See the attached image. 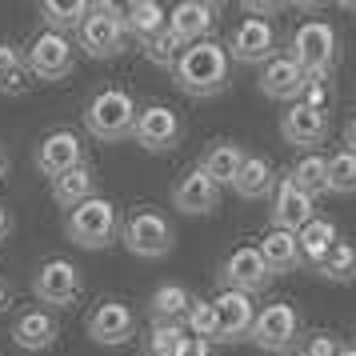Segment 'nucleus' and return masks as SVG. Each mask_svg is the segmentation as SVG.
<instances>
[{
  "mask_svg": "<svg viewBox=\"0 0 356 356\" xmlns=\"http://www.w3.org/2000/svg\"><path fill=\"white\" fill-rule=\"evenodd\" d=\"M132 120H136V104L124 88H100L97 97L88 100L84 108V129L97 136L100 145H116L132 132Z\"/></svg>",
  "mask_w": 356,
  "mask_h": 356,
  "instance_id": "4",
  "label": "nucleus"
},
{
  "mask_svg": "<svg viewBox=\"0 0 356 356\" xmlns=\"http://www.w3.org/2000/svg\"><path fill=\"white\" fill-rule=\"evenodd\" d=\"M244 156H248V152H244L236 140H212L209 152H204V161L196 164V168H200V172L216 184V188H225V184H232V180H236Z\"/></svg>",
  "mask_w": 356,
  "mask_h": 356,
  "instance_id": "22",
  "label": "nucleus"
},
{
  "mask_svg": "<svg viewBox=\"0 0 356 356\" xmlns=\"http://www.w3.org/2000/svg\"><path fill=\"white\" fill-rule=\"evenodd\" d=\"M172 81L180 92L188 97H216L228 88V52L216 40H196L180 52V60L172 65Z\"/></svg>",
  "mask_w": 356,
  "mask_h": 356,
  "instance_id": "1",
  "label": "nucleus"
},
{
  "mask_svg": "<svg viewBox=\"0 0 356 356\" xmlns=\"http://www.w3.org/2000/svg\"><path fill=\"white\" fill-rule=\"evenodd\" d=\"M316 273L328 276L332 284H353L356 280V248L348 241H337L328 252H324L321 264H316Z\"/></svg>",
  "mask_w": 356,
  "mask_h": 356,
  "instance_id": "30",
  "label": "nucleus"
},
{
  "mask_svg": "<svg viewBox=\"0 0 356 356\" xmlns=\"http://www.w3.org/2000/svg\"><path fill=\"white\" fill-rule=\"evenodd\" d=\"M280 136H284L289 145H300V148L321 145L324 136H328V116L312 113L305 104H292L289 113L280 116Z\"/></svg>",
  "mask_w": 356,
  "mask_h": 356,
  "instance_id": "21",
  "label": "nucleus"
},
{
  "mask_svg": "<svg viewBox=\"0 0 356 356\" xmlns=\"http://www.w3.org/2000/svg\"><path fill=\"white\" fill-rule=\"evenodd\" d=\"M65 232H68V241L76 244V248H88V252L108 248V244L116 241V232H120L116 204L108 200V196H88L84 204L68 209Z\"/></svg>",
  "mask_w": 356,
  "mask_h": 356,
  "instance_id": "2",
  "label": "nucleus"
},
{
  "mask_svg": "<svg viewBox=\"0 0 356 356\" xmlns=\"http://www.w3.org/2000/svg\"><path fill=\"white\" fill-rule=\"evenodd\" d=\"M220 280H225V289H232V292L257 296V292H264V284H268L273 276H268V268H264V260H260L257 248H252V244H244V248H236V252L225 260Z\"/></svg>",
  "mask_w": 356,
  "mask_h": 356,
  "instance_id": "15",
  "label": "nucleus"
},
{
  "mask_svg": "<svg viewBox=\"0 0 356 356\" xmlns=\"http://www.w3.org/2000/svg\"><path fill=\"white\" fill-rule=\"evenodd\" d=\"M324 193H337V196L356 193V152L340 148L324 161Z\"/></svg>",
  "mask_w": 356,
  "mask_h": 356,
  "instance_id": "29",
  "label": "nucleus"
},
{
  "mask_svg": "<svg viewBox=\"0 0 356 356\" xmlns=\"http://www.w3.org/2000/svg\"><path fill=\"white\" fill-rule=\"evenodd\" d=\"M13 305V289H8V284H4V280H0V312H4V308Z\"/></svg>",
  "mask_w": 356,
  "mask_h": 356,
  "instance_id": "42",
  "label": "nucleus"
},
{
  "mask_svg": "<svg viewBox=\"0 0 356 356\" xmlns=\"http://www.w3.org/2000/svg\"><path fill=\"white\" fill-rule=\"evenodd\" d=\"M76 164H84V140L72 129L49 132L40 140V148H36V168H40V177H49V180L68 172V168H76Z\"/></svg>",
  "mask_w": 356,
  "mask_h": 356,
  "instance_id": "13",
  "label": "nucleus"
},
{
  "mask_svg": "<svg viewBox=\"0 0 356 356\" xmlns=\"http://www.w3.org/2000/svg\"><path fill=\"white\" fill-rule=\"evenodd\" d=\"M56 316H52L49 308H24L13 324V340H17L24 353H44L56 344Z\"/></svg>",
  "mask_w": 356,
  "mask_h": 356,
  "instance_id": "19",
  "label": "nucleus"
},
{
  "mask_svg": "<svg viewBox=\"0 0 356 356\" xmlns=\"http://www.w3.org/2000/svg\"><path fill=\"white\" fill-rule=\"evenodd\" d=\"M300 337V312L289 305V300H276V305L257 308L252 316V328H248V340L264 348V353H289Z\"/></svg>",
  "mask_w": 356,
  "mask_h": 356,
  "instance_id": "7",
  "label": "nucleus"
},
{
  "mask_svg": "<svg viewBox=\"0 0 356 356\" xmlns=\"http://www.w3.org/2000/svg\"><path fill=\"white\" fill-rule=\"evenodd\" d=\"M296 104H305L312 113H324L328 116V104H332V88H328V76H308L305 88H300V97Z\"/></svg>",
  "mask_w": 356,
  "mask_h": 356,
  "instance_id": "37",
  "label": "nucleus"
},
{
  "mask_svg": "<svg viewBox=\"0 0 356 356\" xmlns=\"http://www.w3.org/2000/svg\"><path fill=\"white\" fill-rule=\"evenodd\" d=\"M120 20H124V33L136 36V40H148L152 33H161L168 13H164L156 0H132L120 8Z\"/></svg>",
  "mask_w": 356,
  "mask_h": 356,
  "instance_id": "27",
  "label": "nucleus"
},
{
  "mask_svg": "<svg viewBox=\"0 0 356 356\" xmlns=\"http://www.w3.org/2000/svg\"><path fill=\"white\" fill-rule=\"evenodd\" d=\"M8 232H13V216H8V209H4V204H0V241H4Z\"/></svg>",
  "mask_w": 356,
  "mask_h": 356,
  "instance_id": "41",
  "label": "nucleus"
},
{
  "mask_svg": "<svg viewBox=\"0 0 356 356\" xmlns=\"http://www.w3.org/2000/svg\"><path fill=\"white\" fill-rule=\"evenodd\" d=\"M168 33L180 36L184 44H196V40H209L212 24H216V4L209 0H180L177 8L168 13Z\"/></svg>",
  "mask_w": 356,
  "mask_h": 356,
  "instance_id": "17",
  "label": "nucleus"
},
{
  "mask_svg": "<svg viewBox=\"0 0 356 356\" xmlns=\"http://www.w3.org/2000/svg\"><path fill=\"white\" fill-rule=\"evenodd\" d=\"M316 200L308 193H300L289 177H276L273 188V228H284V232H300V228L316 216Z\"/></svg>",
  "mask_w": 356,
  "mask_h": 356,
  "instance_id": "14",
  "label": "nucleus"
},
{
  "mask_svg": "<svg viewBox=\"0 0 356 356\" xmlns=\"http://www.w3.org/2000/svg\"><path fill=\"white\" fill-rule=\"evenodd\" d=\"M88 196H97V172H92V164H76V168H68L60 177H52V200L60 209H76Z\"/></svg>",
  "mask_w": 356,
  "mask_h": 356,
  "instance_id": "24",
  "label": "nucleus"
},
{
  "mask_svg": "<svg viewBox=\"0 0 356 356\" xmlns=\"http://www.w3.org/2000/svg\"><path fill=\"white\" fill-rule=\"evenodd\" d=\"M209 305H212V316H216V340L220 344H241V340H248V328H252V316H257L252 296L220 289Z\"/></svg>",
  "mask_w": 356,
  "mask_h": 356,
  "instance_id": "11",
  "label": "nucleus"
},
{
  "mask_svg": "<svg viewBox=\"0 0 356 356\" xmlns=\"http://www.w3.org/2000/svg\"><path fill=\"white\" fill-rule=\"evenodd\" d=\"M337 353H340V340L332 332H312L305 340V353L300 356H337Z\"/></svg>",
  "mask_w": 356,
  "mask_h": 356,
  "instance_id": "38",
  "label": "nucleus"
},
{
  "mask_svg": "<svg viewBox=\"0 0 356 356\" xmlns=\"http://www.w3.org/2000/svg\"><path fill=\"white\" fill-rule=\"evenodd\" d=\"M232 188H236V196H244V200H264V196H273V188H276L273 161H268V156H244L241 172L232 180Z\"/></svg>",
  "mask_w": 356,
  "mask_h": 356,
  "instance_id": "25",
  "label": "nucleus"
},
{
  "mask_svg": "<svg viewBox=\"0 0 356 356\" xmlns=\"http://www.w3.org/2000/svg\"><path fill=\"white\" fill-rule=\"evenodd\" d=\"M88 17V4L84 0H44L40 4V20H44V29L49 33H72V29H81V20Z\"/></svg>",
  "mask_w": 356,
  "mask_h": 356,
  "instance_id": "28",
  "label": "nucleus"
},
{
  "mask_svg": "<svg viewBox=\"0 0 356 356\" xmlns=\"http://www.w3.org/2000/svg\"><path fill=\"white\" fill-rule=\"evenodd\" d=\"M337 356H356V348H344V344H340V353Z\"/></svg>",
  "mask_w": 356,
  "mask_h": 356,
  "instance_id": "44",
  "label": "nucleus"
},
{
  "mask_svg": "<svg viewBox=\"0 0 356 356\" xmlns=\"http://www.w3.org/2000/svg\"><path fill=\"white\" fill-rule=\"evenodd\" d=\"M257 252H260V260H264V268H268V276L292 273V268L300 264L296 232H284V228H268V232H264V241L257 244Z\"/></svg>",
  "mask_w": 356,
  "mask_h": 356,
  "instance_id": "23",
  "label": "nucleus"
},
{
  "mask_svg": "<svg viewBox=\"0 0 356 356\" xmlns=\"http://www.w3.org/2000/svg\"><path fill=\"white\" fill-rule=\"evenodd\" d=\"M81 289H84L81 268H76L72 260H60V257L44 260V264L36 268V276H33L36 300L49 305V308H68L76 296H81Z\"/></svg>",
  "mask_w": 356,
  "mask_h": 356,
  "instance_id": "9",
  "label": "nucleus"
},
{
  "mask_svg": "<svg viewBox=\"0 0 356 356\" xmlns=\"http://www.w3.org/2000/svg\"><path fill=\"white\" fill-rule=\"evenodd\" d=\"M24 88H29V68H24V56H20L17 44L0 40V92L20 97Z\"/></svg>",
  "mask_w": 356,
  "mask_h": 356,
  "instance_id": "32",
  "label": "nucleus"
},
{
  "mask_svg": "<svg viewBox=\"0 0 356 356\" xmlns=\"http://www.w3.org/2000/svg\"><path fill=\"white\" fill-rule=\"evenodd\" d=\"M184 332L196 340H216V316H212V305L209 300H200V296H193V305H188V312H184Z\"/></svg>",
  "mask_w": 356,
  "mask_h": 356,
  "instance_id": "35",
  "label": "nucleus"
},
{
  "mask_svg": "<svg viewBox=\"0 0 356 356\" xmlns=\"http://www.w3.org/2000/svg\"><path fill=\"white\" fill-rule=\"evenodd\" d=\"M296 356H300V353H296Z\"/></svg>",
  "mask_w": 356,
  "mask_h": 356,
  "instance_id": "46",
  "label": "nucleus"
},
{
  "mask_svg": "<svg viewBox=\"0 0 356 356\" xmlns=\"http://www.w3.org/2000/svg\"><path fill=\"white\" fill-rule=\"evenodd\" d=\"M172 356H212V344L209 340H196V337H184Z\"/></svg>",
  "mask_w": 356,
  "mask_h": 356,
  "instance_id": "39",
  "label": "nucleus"
},
{
  "mask_svg": "<svg viewBox=\"0 0 356 356\" xmlns=\"http://www.w3.org/2000/svg\"><path fill=\"white\" fill-rule=\"evenodd\" d=\"M289 180L300 188V193H308L312 200L324 193V156L321 152H305L300 161L289 168Z\"/></svg>",
  "mask_w": 356,
  "mask_h": 356,
  "instance_id": "33",
  "label": "nucleus"
},
{
  "mask_svg": "<svg viewBox=\"0 0 356 356\" xmlns=\"http://www.w3.org/2000/svg\"><path fill=\"white\" fill-rule=\"evenodd\" d=\"M337 244V225L332 220H321V216H312L300 232H296V248H300V264H321L324 252Z\"/></svg>",
  "mask_w": 356,
  "mask_h": 356,
  "instance_id": "26",
  "label": "nucleus"
},
{
  "mask_svg": "<svg viewBox=\"0 0 356 356\" xmlns=\"http://www.w3.org/2000/svg\"><path fill=\"white\" fill-rule=\"evenodd\" d=\"M76 49L97 60H113L129 49V33L120 20V4H88V17L76 29Z\"/></svg>",
  "mask_w": 356,
  "mask_h": 356,
  "instance_id": "3",
  "label": "nucleus"
},
{
  "mask_svg": "<svg viewBox=\"0 0 356 356\" xmlns=\"http://www.w3.org/2000/svg\"><path fill=\"white\" fill-rule=\"evenodd\" d=\"M273 49H276V29L273 20L260 17H244L225 44V52L241 65H264V60H273Z\"/></svg>",
  "mask_w": 356,
  "mask_h": 356,
  "instance_id": "12",
  "label": "nucleus"
},
{
  "mask_svg": "<svg viewBox=\"0 0 356 356\" xmlns=\"http://www.w3.org/2000/svg\"><path fill=\"white\" fill-rule=\"evenodd\" d=\"M145 356H164V353H152V348H148V353H145Z\"/></svg>",
  "mask_w": 356,
  "mask_h": 356,
  "instance_id": "45",
  "label": "nucleus"
},
{
  "mask_svg": "<svg viewBox=\"0 0 356 356\" xmlns=\"http://www.w3.org/2000/svg\"><path fill=\"white\" fill-rule=\"evenodd\" d=\"M129 136L145 148V152H172L177 140H180V116L172 113L168 104H148V108L136 113Z\"/></svg>",
  "mask_w": 356,
  "mask_h": 356,
  "instance_id": "10",
  "label": "nucleus"
},
{
  "mask_svg": "<svg viewBox=\"0 0 356 356\" xmlns=\"http://www.w3.org/2000/svg\"><path fill=\"white\" fill-rule=\"evenodd\" d=\"M76 65V49H72V40L60 33H36L29 52H24V68H29V76L36 81H65L68 72Z\"/></svg>",
  "mask_w": 356,
  "mask_h": 356,
  "instance_id": "8",
  "label": "nucleus"
},
{
  "mask_svg": "<svg viewBox=\"0 0 356 356\" xmlns=\"http://www.w3.org/2000/svg\"><path fill=\"white\" fill-rule=\"evenodd\" d=\"M305 72L292 65L289 56H273V60H264V68H260V92L273 100H292L296 104V97H300V88H305Z\"/></svg>",
  "mask_w": 356,
  "mask_h": 356,
  "instance_id": "20",
  "label": "nucleus"
},
{
  "mask_svg": "<svg viewBox=\"0 0 356 356\" xmlns=\"http://www.w3.org/2000/svg\"><path fill=\"white\" fill-rule=\"evenodd\" d=\"M132 332H136V316H132V308L120 305V300H100V305L92 308V316H88V337H92V344L116 348V344H124Z\"/></svg>",
  "mask_w": 356,
  "mask_h": 356,
  "instance_id": "16",
  "label": "nucleus"
},
{
  "mask_svg": "<svg viewBox=\"0 0 356 356\" xmlns=\"http://www.w3.org/2000/svg\"><path fill=\"white\" fill-rule=\"evenodd\" d=\"M188 305H193V292L184 289V284H161V289L152 292V300H148L156 321H180L188 312Z\"/></svg>",
  "mask_w": 356,
  "mask_h": 356,
  "instance_id": "31",
  "label": "nucleus"
},
{
  "mask_svg": "<svg viewBox=\"0 0 356 356\" xmlns=\"http://www.w3.org/2000/svg\"><path fill=\"white\" fill-rule=\"evenodd\" d=\"M216 204H220V188L200 168H188L172 188V209H180L184 216H209Z\"/></svg>",
  "mask_w": 356,
  "mask_h": 356,
  "instance_id": "18",
  "label": "nucleus"
},
{
  "mask_svg": "<svg viewBox=\"0 0 356 356\" xmlns=\"http://www.w3.org/2000/svg\"><path fill=\"white\" fill-rule=\"evenodd\" d=\"M120 241H124V248H129L132 257L161 260V257L172 252L177 232H172V225L164 220V212H156V209H132L129 220L120 225Z\"/></svg>",
  "mask_w": 356,
  "mask_h": 356,
  "instance_id": "6",
  "label": "nucleus"
},
{
  "mask_svg": "<svg viewBox=\"0 0 356 356\" xmlns=\"http://www.w3.org/2000/svg\"><path fill=\"white\" fill-rule=\"evenodd\" d=\"M184 49H188V44H184L180 36L168 33V24H164L161 33H152L145 40V56L152 60V65H161V68H172L180 60V52H184Z\"/></svg>",
  "mask_w": 356,
  "mask_h": 356,
  "instance_id": "34",
  "label": "nucleus"
},
{
  "mask_svg": "<svg viewBox=\"0 0 356 356\" xmlns=\"http://www.w3.org/2000/svg\"><path fill=\"white\" fill-rule=\"evenodd\" d=\"M344 148H348V152H356V116L344 124Z\"/></svg>",
  "mask_w": 356,
  "mask_h": 356,
  "instance_id": "40",
  "label": "nucleus"
},
{
  "mask_svg": "<svg viewBox=\"0 0 356 356\" xmlns=\"http://www.w3.org/2000/svg\"><path fill=\"white\" fill-rule=\"evenodd\" d=\"M188 337L184 332V324L180 321H152V337H148V348L152 353H164V356H172L177 353V344Z\"/></svg>",
  "mask_w": 356,
  "mask_h": 356,
  "instance_id": "36",
  "label": "nucleus"
},
{
  "mask_svg": "<svg viewBox=\"0 0 356 356\" xmlns=\"http://www.w3.org/2000/svg\"><path fill=\"white\" fill-rule=\"evenodd\" d=\"M337 29L328 24V20H305L296 33H292V52L289 60L305 76H328L332 68H337Z\"/></svg>",
  "mask_w": 356,
  "mask_h": 356,
  "instance_id": "5",
  "label": "nucleus"
},
{
  "mask_svg": "<svg viewBox=\"0 0 356 356\" xmlns=\"http://www.w3.org/2000/svg\"><path fill=\"white\" fill-rule=\"evenodd\" d=\"M8 177V156H4V148H0V180Z\"/></svg>",
  "mask_w": 356,
  "mask_h": 356,
  "instance_id": "43",
  "label": "nucleus"
}]
</instances>
